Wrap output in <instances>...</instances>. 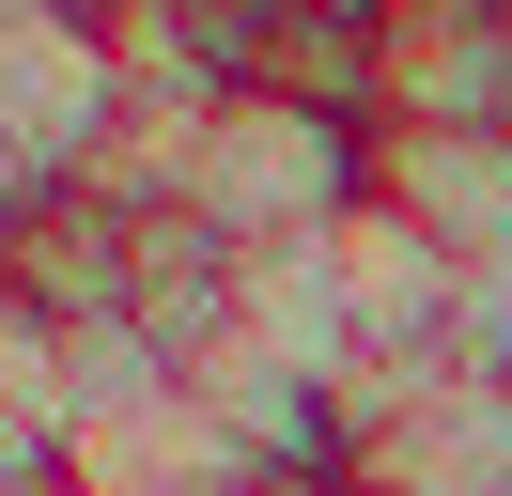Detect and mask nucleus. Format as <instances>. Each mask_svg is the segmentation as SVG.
I'll list each match as a JSON object with an SVG mask.
<instances>
[{
    "label": "nucleus",
    "instance_id": "obj_6",
    "mask_svg": "<svg viewBox=\"0 0 512 496\" xmlns=\"http://www.w3.org/2000/svg\"><path fill=\"white\" fill-rule=\"evenodd\" d=\"M47 202H63V186H47V171H32V155H16V140H0V248H16V233H32V217H47Z\"/></svg>",
    "mask_w": 512,
    "mask_h": 496
},
{
    "label": "nucleus",
    "instance_id": "obj_2",
    "mask_svg": "<svg viewBox=\"0 0 512 496\" xmlns=\"http://www.w3.org/2000/svg\"><path fill=\"white\" fill-rule=\"evenodd\" d=\"M125 47H109V16H16L0 31V140L32 155L47 186H78L109 140H125Z\"/></svg>",
    "mask_w": 512,
    "mask_h": 496
},
{
    "label": "nucleus",
    "instance_id": "obj_3",
    "mask_svg": "<svg viewBox=\"0 0 512 496\" xmlns=\"http://www.w3.org/2000/svg\"><path fill=\"white\" fill-rule=\"evenodd\" d=\"M373 124H512V0H373Z\"/></svg>",
    "mask_w": 512,
    "mask_h": 496
},
{
    "label": "nucleus",
    "instance_id": "obj_5",
    "mask_svg": "<svg viewBox=\"0 0 512 496\" xmlns=\"http://www.w3.org/2000/svg\"><path fill=\"white\" fill-rule=\"evenodd\" d=\"M373 202L419 217L450 264L512 248V124H373Z\"/></svg>",
    "mask_w": 512,
    "mask_h": 496
},
{
    "label": "nucleus",
    "instance_id": "obj_1",
    "mask_svg": "<svg viewBox=\"0 0 512 496\" xmlns=\"http://www.w3.org/2000/svg\"><path fill=\"white\" fill-rule=\"evenodd\" d=\"M373 202V124L342 109H295V93H218L187 140V202L218 248H280V233H326V217Z\"/></svg>",
    "mask_w": 512,
    "mask_h": 496
},
{
    "label": "nucleus",
    "instance_id": "obj_4",
    "mask_svg": "<svg viewBox=\"0 0 512 496\" xmlns=\"http://www.w3.org/2000/svg\"><path fill=\"white\" fill-rule=\"evenodd\" d=\"M187 388H202V419H218L264 481H357V419H342V388H311L295 357H264L249 326H233Z\"/></svg>",
    "mask_w": 512,
    "mask_h": 496
},
{
    "label": "nucleus",
    "instance_id": "obj_7",
    "mask_svg": "<svg viewBox=\"0 0 512 496\" xmlns=\"http://www.w3.org/2000/svg\"><path fill=\"white\" fill-rule=\"evenodd\" d=\"M0 481H63V434H32L16 403H0Z\"/></svg>",
    "mask_w": 512,
    "mask_h": 496
}]
</instances>
